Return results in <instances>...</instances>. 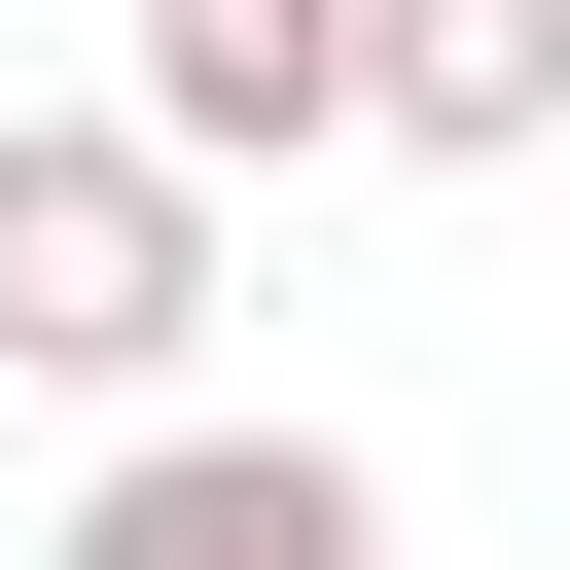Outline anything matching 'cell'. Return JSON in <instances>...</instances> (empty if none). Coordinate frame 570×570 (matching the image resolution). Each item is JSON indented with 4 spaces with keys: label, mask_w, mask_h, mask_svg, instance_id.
Returning <instances> with one entry per match:
<instances>
[{
    "label": "cell",
    "mask_w": 570,
    "mask_h": 570,
    "mask_svg": "<svg viewBox=\"0 0 570 570\" xmlns=\"http://www.w3.org/2000/svg\"><path fill=\"white\" fill-rule=\"evenodd\" d=\"M214 356V178L142 142V107H0V392H178Z\"/></svg>",
    "instance_id": "obj_1"
},
{
    "label": "cell",
    "mask_w": 570,
    "mask_h": 570,
    "mask_svg": "<svg viewBox=\"0 0 570 570\" xmlns=\"http://www.w3.org/2000/svg\"><path fill=\"white\" fill-rule=\"evenodd\" d=\"M36 570H392V463H356V428H178V392H142V428L71 463Z\"/></svg>",
    "instance_id": "obj_2"
},
{
    "label": "cell",
    "mask_w": 570,
    "mask_h": 570,
    "mask_svg": "<svg viewBox=\"0 0 570 570\" xmlns=\"http://www.w3.org/2000/svg\"><path fill=\"white\" fill-rule=\"evenodd\" d=\"M321 107L428 142V178H534L570 142V0H321Z\"/></svg>",
    "instance_id": "obj_3"
},
{
    "label": "cell",
    "mask_w": 570,
    "mask_h": 570,
    "mask_svg": "<svg viewBox=\"0 0 570 570\" xmlns=\"http://www.w3.org/2000/svg\"><path fill=\"white\" fill-rule=\"evenodd\" d=\"M142 142L178 178H321L356 107H321V0H142Z\"/></svg>",
    "instance_id": "obj_4"
}]
</instances>
